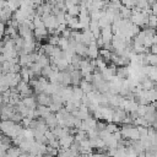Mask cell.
<instances>
[{
  "mask_svg": "<svg viewBox=\"0 0 157 157\" xmlns=\"http://www.w3.org/2000/svg\"><path fill=\"white\" fill-rule=\"evenodd\" d=\"M148 12L146 11H137V10H132L131 11V16H130V21L139 26V27H144L146 28L147 27V22H148Z\"/></svg>",
  "mask_w": 157,
  "mask_h": 157,
  "instance_id": "6da1fadb",
  "label": "cell"
},
{
  "mask_svg": "<svg viewBox=\"0 0 157 157\" xmlns=\"http://www.w3.org/2000/svg\"><path fill=\"white\" fill-rule=\"evenodd\" d=\"M16 90H17V92L20 93V96H21L22 98H23V97H28V96H32V94H33V91H32V88H31L29 83H28V82H26V81H23V80H21V81L17 83Z\"/></svg>",
  "mask_w": 157,
  "mask_h": 157,
  "instance_id": "7a4b0ae2",
  "label": "cell"
},
{
  "mask_svg": "<svg viewBox=\"0 0 157 157\" xmlns=\"http://www.w3.org/2000/svg\"><path fill=\"white\" fill-rule=\"evenodd\" d=\"M42 21L44 23V26L47 27V29H55L58 26V21L55 18V16L53 13H48V15H43L42 16Z\"/></svg>",
  "mask_w": 157,
  "mask_h": 157,
  "instance_id": "3957f363",
  "label": "cell"
},
{
  "mask_svg": "<svg viewBox=\"0 0 157 157\" xmlns=\"http://www.w3.org/2000/svg\"><path fill=\"white\" fill-rule=\"evenodd\" d=\"M128 115V113L120 108V107H117L114 110H113V117H112V121L115 123V124H121L123 123V119Z\"/></svg>",
  "mask_w": 157,
  "mask_h": 157,
  "instance_id": "277c9868",
  "label": "cell"
},
{
  "mask_svg": "<svg viewBox=\"0 0 157 157\" xmlns=\"http://www.w3.org/2000/svg\"><path fill=\"white\" fill-rule=\"evenodd\" d=\"M36 99H37V103L40 104V105H47V107H49V105L52 104V96L48 94V93H45V92L38 93L37 97H36Z\"/></svg>",
  "mask_w": 157,
  "mask_h": 157,
  "instance_id": "5b68a950",
  "label": "cell"
},
{
  "mask_svg": "<svg viewBox=\"0 0 157 157\" xmlns=\"http://www.w3.org/2000/svg\"><path fill=\"white\" fill-rule=\"evenodd\" d=\"M99 56V48L97 47L96 40L92 42L88 47H87V58L90 59H97Z\"/></svg>",
  "mask_w": 157,
  "mask_h": 157,
  "instance_id": "8992f818",
  "label": "cell"
},
{
  "mask_svg": "<svg viewBox=\"0 0 157 157\" xmlns=\"http://www.w3.org/2000/svg\"><path fill=\"white\" fill-rule=\"evenodd\" d=\"M70 76H71V85L72 86H78L83 78L80 69H74L72 71H70Z\"/></svg>",
  "mask_w": 157,
  "mask_h": 157,
  "instance_id": "52a82bcc",
  "label": "cell"
},
{
  "mask_svg": "<svg viewBox=\"0 0 157 157\" xmlns=\"http://www.w3.org/2000/svg\"><path fill=\"white\" fill-rule=\"evenodd\" d=\"M48 29H47V27L43 25V26H39V27H36L34 29H33V36H34V38L36 39H43V38H47L48 37Z\"/></svg>",
  "mask_w": 157,
  "mask_h": 157,
  "instance_id": "ba28073f",
  "label": "cell"
},
{
  "mask_svg": "<svg viewBox=\"0 0 157 157\" xmlns=\"http://www.w3.org/2000/svg\"><path fill=\"white\" fill-rule=\"evenodd\" d=\"M113 32H112V27L110 26H105L103 28H101V38L103 39L104 43H108L112 40L113 38Z\"/></svg>",
  "mask_w": 157,
  "mask_h": 157,
  "instance_id": "9c48e42d",
  "label": "cell"
},
{
  "mask_svg": "<svg viewBox=\"0 0 157 157\" xmlns=\"http://www.w3.org/2000/svg\"><path fill=\"white\" fill-rule=\"evenodd\" d=\"M58 141H59V148H69L70 147V145L74 142V135H65V136H63V137H60V139H58Z\"/></svg>",
  "mask_w": 157,
  "mask_h": 157,
  "instance_id": "30bf717a",
  "label": "cell"
},
{
  "mask_svg": "<svg viewBox=\"0 0 157 157\" xmlns=\"http://www.w3.org/2000/svg\"><path fill=\"white\" fill-rule=\"evenodd\" d=\"M21 101H22V103H23L27 108H29V109H36L37 105H38L37 99H36V97H34L33 94H32V96H28V97H23Z\"/></svg>",
  "mask_w": 157,
  "mask_h": 157,
  "instance_id": "8fae6325",
  "label": "cell"
},
{
  "mask_svg": "<svg viewBox=\"0 0 157 157\" xmlns=\"http://www.w3.org/2000/svg\"><path fill=\"white\" fill-rule=\"evenodd\" d=\"M44 121H45V124L48 125L49 129L55 128V126L58 125V118H56L55 113H49V114L44 118Z\"/></svg>",
  "mask_w": 157,
  "mask_h": 157,
  "instance_id": "7c38bea8",
  "label": "cell"
},
{
  "mask_svg": "<svg viewBox=\"0 0 157 157\" xmlns=\"http://www.w3.org/2000/svg\"><path fill=\"white\" fill-rule=\"evenodd\" d=\"M115 76L124 80V78H128L129 76V65L128 66H118L117 67V72H115Z\"/></svg>",
  "mask_w": 157,
  "mask_h": 157,
  "instance_id": "4fadbf2b",
  "label": "cell"
},
{
  "mask_svg": "<svg viewBox=\"0 0 157 157\" xmlns=\"http://www.w3.org/2000/svg\"><path fill=\"white\" fill-rule=\"evenodd\" d=\"M75 53L82 58H87V45H85L83 43H76Z\"/></svg>",
  "mask_w": 157,
  "mask_h": 157,
  "instance_id": "5bb4252c",
  "label": "cell"
},
{
  "mask_svg": "<svg viewBox=\"0 0 157 157\" xmlns=\"http://www.w3.org/2000/svg\"><path fill=\"white\" fill-rule=\"evenodd\" d=\"M78 86L81 87V90L83 91L85 94H87V93H90V92H92V91H96L94 87H93V85H92V82H88V81H86V80H83V78H82V81L80 82Z\"/></svg>",
  "mask_w": 157,
  "mask_h": 157,
  "instance_id": "9a60e30c",
  "label": "cell"
},
{
  "mask_svg": "<svg viewBox=\"0 0 157 157\" xmlns=\"http://www.w3.org/2000/svg\"><path fill=\"white\" fill-rule=\"evenodd\" d=\"M145 97H146V99H147L150 103L157 101V90H156V88L145 90Z\"/></svg>",
  "mask_w": 157,
  "mask_h": 157,
  "instance_id": "2e32d148",
  "label": "cell"
},
{
  "mask_svg": "<svg viewBox=\"0 0 157 157\" xmlns=\"http://www.w3.org/2000/svg\"><path fill=\"white\" fill-rule=\"evenodd\" d=\"M131 9H129V7H126V6H121L120 7V10H119V15H120V18H124V20H129L130 18V16H131Z\"/></svg>",
  "mask_w": 157,
  "mask_h": 157,
  "instance_id": "e0dca14e",
  "label": "cell"
},
{
  "mask_svg": "<svg viewBox=\"0 0 157 157\" xmlns=\"http://www.w3.org/2000/svg\"><path fill=\"white\" fill-rule=\"evenodd\" d=\"M110 55H112V52L109 49H104V48H99V56L108 64L110 63Z\"/></svg>",
  "mask_w": 157,
  "mask_h": 157,
  "instance_id": "ac0fdd59",
  "label": "cell"
},
{
  "mask_svg": "<svg viewBox=\"0 0 157 157\" xmlns=\"http://www.w3.org/2000/svg\"><path fill=\"white\" fill-rule=\"evenodd\" d=\"M85 96L80 86H72V99H81Z\"/></svg>",
  "mask_w": 157,
  "mask_h": 157,
  "instance_id": "d6986e66",
  "label": "cell"
},
{
  "mask_svg": "<svg viewBox=\"0 0 157 157\" xmlns=\"http://www.w3.org/2000/svg\"><path fill=\"white\" fill-rule=\"evenodd\" d=\"M66 13L70 15V16H78L80 13V7L78 5H71L66 9Z\"/></svg>",
  "mask_w": 157,
  "mask_h": 157,
  "instance_id": "ffe728a7",
  "label": "cell"
},
{
  "mask_svg": "<svg viewBox=\"0 0 157 157\" xmlns=\"http://www.w3.org/2000/svg\"><path fill=\"white\" fill-rule=\"evenodd\" d=\"M147 27L150 28H157V16L153 15V13H150L148 15V22H147Z\"/></svg>",
  "mask_w": 157,
  "mask_h": 157,
  "instance_id": "44dd1931",
  "label": "cell"
},
{
  "mask_svg": "<svg viewBox=\"0 0 157 157\" xmlns=\"http://www.w3.org/2000/svg\"><path fill=\"white\" fill-rule=\"evenodd\" d=\"M28 67H29V69H31V70H32V71L34 72V75H36V76H40L42 66H40V65H39L38 63H36V61H34V63H32V64H31V65H29Z\"/></svg>",
  "mask_w": 157,
  "mask_h": 157,
  "instance_id": "7402d4cb",
  "label": "cell"
},
{
  "mask_svg": "<svg viewBox=\"0 0 157 157\" xmlns=\"http://www.w3.org/2000/svg\"><path fill=\"white\" fill-rule=\"evenodd\" d=\"M146 59L148 61V65H151V66H156L157 65V55L156 54L147 53L146 54Z\"/></svg>",
  "mask_w": 157,
  "mask_h": 157,
  "instance_id": "603a6c76",
  "label": "cell"
},
{
  "mask_svg": "<svg viewBox=\"0 0 157 157\" xmlns=\"http://www.w3.org/2000/svg\"><path fill=\"white\" fill-rule=\"evenodd\" d=\"M105 130L108 131V132H110V134H113V132H115V131H118L119 130V128H118V124H115V123H107V125H105Z\"/></svg>",
  "mask_w": 157,
  "mask_h": 157,
  "instance_id": "cb8c5ba5",
  "label": "cell"
},
{
  "mask_svg": "<svg viewBox=\"0 0 157 157\" xmlns=\"http://www.w3.org/2000/svg\"><path fill=\"white\" fill-rule=\"evenodd\" d=\"M105 125H107V123H103V121H101V120H97V124H96V130L99 132V131H102V130H105Z\"/></svg>",
  "mask_w": 157,
  "mask_h": 157,
  "instance_id": "d4e9b609",
  "label": "cell"
},
{
  "mask_svg": "<svg viewBox=\"0 0 157 157\" xmlns=\"http://www.w3.org/2000/svg\"><path fill=\"white\" fill-rule=\"evenodd\" d=\"M49 108H50V112H52V113H56L60 108H63V105H60V104H58V103H52V104L49 105Z\"/></svg>",
  "mask_w": 157,
  "mask_h": 157,
  "instance_id": "484cf974",
  "label": "cell"
},
{
  "mask_svg": "<svg viewBox=\"0 0 157 157\" xmlns=\"http://www.w3.org/2000/svg\"><path fill=\"white\" fill-rule=\"evenodd\" d=\"M151 13H153V15L157 16V1L151 5Z\"/></svg>",
  "mask_w": 157,
  "mask_h": 157,
  "instance_id": "4316f807",
  "label": "cell"
},
{
  "mask_svg": "<svg viewBox=\"0 0 157 157\" xmlns=\"http://www.w3.org/2000/svg\"><path fill=\"white\" fill-rule=\"evenodd\" d=\"M5 28H6V23L0 21V34H2V36L5 34Z\"/></svg>",
  "mask_w": 157,
  "mask_h": 157,
  "instance_id": "83f0119b",
  "label": "cell"
},
{
  "mask_svg": "<svg viewBox=\"0 0 157 157\" xmlns=\"http://www.w3.org/2000/svg\"><path fill=\"white\" fill-rule=\"evenodd\" d=\"M150 53L157 55V44H152V45L150 47Z\"/></svg>",
  "mask_w": 157,
  "mask_h": 157,
  "instance_id": "f1b7e54d",
  "label": "cell"
},
{
  "mask_svg": "<svg viewBox=\"0 0 157 157\" xmlns=\"http://www.w3.org/2000/svg\"><path fill=\"white\" fill-rule=\"evenodd\" d=\"M42 157H53V156H52V155H49V153H44Z\"/></svg>",
  "mask_w": 157,
  "mask_h": 157,
  "instance_id": "f546056e",
  "label": "cell"
},
{
  "mask_svg": "<svg viewBox=\"0 0 157 157\" xmlns=\"http://www.w3.org/2000/svg\"><path fill=\"white\" fill-rule=\"evenodd\" d=\"M0 74H2V65H1V63H0Z\"/></svg>",
  "mask_w": 157,
  "mask_h": 157,
  "instance_id": "4dcf8cb0",
  "label": "cell"
},
{
  "mask_svg": "<svg viewBox=\"0 0 157 157\" xmlns=\"http://www.w3.org/2000/svg\"><path fill=\"white\" fill-rule=\"evenodd\" d=\"M103 1H109V0H103Z\"/></svg>",
  "mask_w": 157,
  "mask_h": 157,
  "instance_id": "1f68e13d",
  "label": "cell"
}]
</instances>
